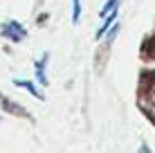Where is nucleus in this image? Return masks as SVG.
I'll return each mask as SVG.
<instances>
[{
	"label": "nucleus",
	"instance_id": "nucleus-2",
	"mask_svg": "<svg viewBox=\"0 0 155 153\" xmlns=\"http://www.w3.org/2000/svg\"><path fill=\"white\" fill-rule=\"evenodd\" d=\"M45 65H47V54H43V59L36 63V81L47 86V75H45Z\"/></svg>",
	"mask_w": 155,
	"mask_h": 153
},
{
	"label": "nucleus",
	"instance_id": "nucleus-3",
	"mask_svg": "<svg viewBox=\"0 0 155 153\" xmlns=\"http://www.w3.org/2000/svg\"><path fill=\"white\" fill-rule=\"evenodd\" d=\"M115 20H117V12H113V14H110V16H106V20H104V25H101V27L97 29V34H94V38H101V36H104L106 34V32H108L110 27H113V23H115Z\"/></svg>",
	"mask_w": 155,
	"mask_h": 153
},
{
	"label": "nucleus",
	"instance_id": "nucleus-1",
	"mask_svg": "<svg viewBox=\"0 0 155 153\" xmlns=\"http://www.w3.org/2000/svg\"><path fill=\"white\" fill-rule=\"evenodd\" d=\"M0 32H2V36L5 38H9V41H14V43H20V41L25 38V27L18 23V20H7V23L0 27Z\"/></svg>",
	"mask_w": 155,
	"mask_h": 153
},
{
	"label": "nucleus",
	"instance_id": "nucleus-9",
	"mask_svg": "<svg viewBox=\"0 0 155 153\" xmlns=\"http://www.w3.org/2000/svg\"><path fill=\"white\" fill-rule=\"evenodd\" d=\"M137 153H151V151H148V146H144V144H142V146H140V151H137Z\"/></svg>",
	"mask_w": 155,
	"mask_h": 153
},
{
	"label": "nucleus",
	"instance_id": "nucleus-8",
	"mask_svg": "<svg viewBox=\"0 0 155 153\" xmlns=\"http://www.w3.org/2000/svg\"><path fill=\"white\" fill-rule=\"evenodd\" d=\"M151 108H155V86H153V90H151ZM155 113V110H153Z\"/></svg>",
	"mask_w": 155,
	"mask_h": 153
},
{
	"label": "nucleus",
	"instance_id": "nucleus-6",
	"mask_svg": "<svg viewBox=\"0 0 155 153\" xmlns=\"http://www.w3.org/2000/svg\"><path fill=\"white\" fill-rule=\"evenodd\" d=\"M79 16H81V0H72V23H79Z\"/></svg>",
	"mask_w": 155,
	"mask_h": 153
},
{
	"label": "nucleus",
	"instance_id": "nucleus-7",
	"mask_svg": "<svg viewBox=\"0 0 155 153\" xmlns=\"http://www.w3.org/2000/svg\"><path fill=\"white\" fill-rule=\"evenodd\" d=\"M2 104H5V108H9L12 113H16V115H25V113H23V108L16 106V104H14V101H9V99H5V97H2Z\"/></svg>",
	"mask_w": 155,
	"mask_h": 153
},
{
	"label": "nucleus",
	"instance_id": "nucleus-5",
	"mask_svg": "<svg viewBox=\"0 0 155 153\" xmlns=\"http://www.w3.org/2000/svg\"><path fill=\"white\" fill-rule=\"evenodd\" d=\"M117 9H119V0H108V2L101 7V12H99V14L106 18V16H110L113 12H117Z\"/></svg>",
	"mask_w": 155,
	"mask_h": 153
},
{
	"label": "nucleus",
	"instance_id": "nucleus-4",
	"mask_svg": "<svg viewBox=\"0 0 155 153\" xmlns=\"http://www.w3.org/2000/svg\"><path fill=\"white\" fill-rule=\"evenodd\" d=\"M16 86H18V88H25V90H27L29 95H34V97L36 99H43V95L38 92V90H36V86H34V83H31V81H25V79H16Z\"/></svg>",
	"mask_w": 155,
	"mask_h": 153
}]
</instances>
